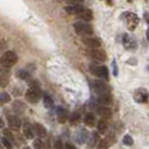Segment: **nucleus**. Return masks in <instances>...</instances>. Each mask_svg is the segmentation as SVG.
<instances>
[{"instance_id":"f257e3e1","label":"nucleus","mask_w":149,"mask_h":149,"mask_svg":"<svg viewBox=\"0 0 149 149\" xmlns=\"http://www.w3.org/2000/svg\"><path fill=\"white\" fill-rule=\"evenodd\" d=\"M18 60L16 53L8 51L0 57V74H8L10 68L16 64Z\"/></svg>"},{"instance_id":"f03ea898","label":"nucleus","mask_w":149,"mask_h":149,"mask_svg":"<svg viewBox=\"0 0 149 149\" xmlns=\"http://www.w3.org/2000/svg\"><path fill=\"white\" fill-rule=\"evenodd\" d=\"M73 27H74L75 31L79 35L83 36V37H86V36H90V35L93 34V28H92V26L90 24H88V22H77L73 25Z\"/></svg>"},{"instance_id":"7ed1b4c3","label":"nucleus","mask_w":149,"mask_h":149,"mask_svg":"<svg viewBox=\"0 0 149 149\" xmlns=\"http://www.w3.org/2000/svg\"><path fill=\"white\" fill-rule=\"evenodd\" d=\"M26 100L30 103H37L42 97V91L39 88H30L26 92Z\"/></svg>"},{"instance_id":"20e7f679","label":"nucleus","mask_w":149,"mask_h":149,"mask_svg":"<svg viewBox=\"0 0 149 149\" xmlns=\"http://www.w3.org/2000/svg\"><path fill=\"white\" fill-rule=\"evenodd\" d=\"M90 72L95 76L102 77L108 80L109 79V71L105 66H100V65H95V64H91L90 65Z\"/></svg>"},{"instance_id":"39448f33","label":"nucleus","mask_w":149,"mask_h":149,"mask_svg":"<svg viewBox=\"0 0 149 149\" xmlns=\"http://www.w3.org/2000/svg\"><path fill=\"white\" fill-rule=\"evenodd\" d=\"M122 17H123V18H126L128 29L129 30L136 29V27H137V26H138V24H139V18H138V16L132 14V13H125Z\"/></svg>"},{"instance_id":"423d86ee","label":"nucleus","mask_w":149,"mask_h":149,"mask_svg":"<svg viewBox=\"0 0 149 149\" xmlns=\"http://www.w3.org/2000/svg\"><path fill=\"white\" fill-rule=\"evenodd\" d=\"M149 99V93L147 90L145 89H138L134 91V100L138 103H145L147 102Z\"/></svg>"},{"instance_id":"0eeeda50","label":"nucleus","mask_w":149,"mask_h":149,"mask_svg":"<svg viewBox=\"0 0 149 149\" xmlns=\"http://www.w3.org/2000/svg\"><path fill=\"white\" fill-rule=\"evenodd\" d=\"M92 86H93L94 91L97 92L99 95L110 93V88L104 82H102V81H93L92 82Z\"/></svg>"},{"instance_id":"6e6552de","label":"nucleus","mask_w":149,"mask_h":149,"mask_svg":"<svg viewBox=\"0 0 149 149\" xmlns=\"http://www.w3.org/2000/svg\"><path fill=\"white\" fill-rule=\"evenodd\" d=\"M88 55L92 60L97 61V62H104L107 60V54L102 49H90L88 52Z\"/></svg>"},{"instance_id":"1a4fd4ad","label":"nucleus","mask_w":149,"mask_h":149,"mask_svg":"<svg viewBox=\"0 0 149 149\" xmlns=\"http://www.w3.org/2000/svg\"><path fill=\"white\" fill-rule=\"evenodd\" d=\"M75 16H76V18H77V19L82 20L83 22H91V20H92V18H93L92 11H91L90 9H86V8H83L82 10H81L79 14H76Z\"/></svg>"},{"instance_id":"9d476101","label":"nucleus","mask_w":149,"mask_h":149,"mask_svg":"<svg viewBox=\"0 0 149 149\" xmlns=\"http://www.w3.org/2000/svg\"><path fill=\"white\" fill-rule=\"evenodd\" d=\"M83 43L91 49H97L101 46V42L94 37H83Z\"/></svg>"},{"instance_id":"9b49d317","label":"nucleus","mask_w":149,"mask_h":149,"mask_svg":"<svg viewBox=\"0 0 149 149\" xmlns=\"http://www.w3.org/2000/svg\"><path fill=\"white\" fill-rule=\"evenodd\" d=\"M122 43L125 45V47L128 49H132L136 47V40L132 36H130L129 34H125L123 35V39H122Z\"/></svg>"},{"instance_id":"f8f14e48","label":"nucleus","mask_w":149,"mask_h":149,"mask_svg":"<svg viewBox=\"0 0 149 149\" xmlns=\"http://www.w3.org/2000/svg\"><path fill=\"white\" fill-rule=\"evenodd\" d=\"M97 103L100 104V107H105V105L111 104L112 103V95L110 94V93L99 95V97H97Z\"/></svg>"},{"instance_id":"ddd939ff","label":"nucleus","mask_w":149,"mask_h":149,"mask_svg":"<svg viewBox=\"0 0 149 149\" xmlns=\"http://www.w3.org/2000/svg\"><path fill=\"white\" fill-rule=\"evenodd\" d=\"M7 121L10 128L18 129V128L20 127V120H19L18 117H16V116H7Z\"/></svg>"},{"instance_id":"4468645a","label":"nucleus","mask_w":149,"mask_h":149,"mask_svg":"<svg viewBox=\"0 0 149 149\" xmlns=\"http://www.w3.org/2000/svg\"><path fill=\"white\" fill-rule=\"evenodd\" d=\"M97 113L99 116H101L102 118H111L112 116L111 109H109L107 107H99L97 109Z\"/></svg>"},{"instance_id":"2eb2a0df","label":"nucleus","mask_w":149,"mask_h":149,"mask_svg":"<svg viewBox=\"0 0 149 149\" xmlns=\"http://www.w3.org/2000/svg\"><path fill=\"white\" fill-rule=\"evenodd\" d=\"M83 8L84 7L81 6V5H71V6L65 7V10H66L68 14H71V15H76V14H79L82 10Z\"/></svg>"},{"instance_id":"dca6fc26","label":"nucleus","mask_w":149,"mask_h":149,"mask_svg":"<svg viewBox=\"0 0 149 149\" xmlns=\"http://www.w3.org/2000/svg\"><path fill=\"white\" fill-rule=\"evenodd\" d=\"M24 134H25V137L27 138V139H33L34 138V136H35V131H34V129L30 127V125L28 123H25L24 125Z\"/></svg>"},{"instance_id":"f3484780","label":"nucleus","mask_w":149,"mask_h":149,"mask_svg":"<svg viewBox=\"0 0 149 149\" xmlns=\"http://www.w3.org/2000/svg\"><path fill=\"white\" fill-rule=\"evenodd\" d=\"M76 139H77L79 143H84L85 141H88L89 140V132H88V130H85V129L81 130L79 132V134H77Z\"/></svg>"},{"instance_id":"a211bd4d","label":"nucleus","mask_w":149,"mask_h":149,"mask_svg":"<svg viewBox=\"0 0 149 149\" xmlns=\"http://www.w3.org/2000/svg\"><path fill=\"white\" fill-rule=\"evenodd\" d=\"M25 109H26V105L24 104L22 101H15L13 104V110L18 114H22V112L25 111Z\"/></svg>"},{"instance_id":"6ab92c4d","label":"nucleus","mask_w":149,"mask_h":149,"mask_svg":"<svg viewBox=\"0 0 149 149\" xmlns=\"http://www.w3.org/2000/svg\"><path fill=\"white\" fill-rule=\"evenodd\" d=\"M97 132L99 134H105L108 131V122L105 120H99L97 123Z\"/></svg>"},{"instance_id":"aec40b11","label":"nucleus","mask_w":149,"mask_h":149,"mask_svg":"<svg viewBox=\"0 0 149 149\" xmlns=\"http://www.w3.org/2000/svg\"><path fill=\"white\" fill-rule=\"evenodd\" d=\"M34 131H36V134H37L39 137H42V138L47 134L46 128H45L44 126H42L40 123H35V125H34Z\"/></svg>"},{"instance_id":"412c9836","label":"nucleus","mask_w":149,"mask_h":149,"mask_svg":"<svg viewBox=\"0 0 149 149\" xmlns=\"http://www.w3.org/2000/svg\"><path fill=\"white\" fill-rule=\"evenodd\" d=\"M67 119V112L66 110L62 109V108H58L57 109V120L60 123H65Z\"/></svg>"},{"instance_id":"4be33fe9","label":"nucleus","mask_w":149,"mask_h":149,"mask_svg":"<svg viewBox=\"0 0 149 149\" xmlns=\"http://www.w3.org/2000/svg\"><path fill=\"white\" fill-rule=\"evenodd\" d=\"M84 122L90 126V127H93L94 125H95V116L93 114V113H86V116H85V118H84Z\"/></svg>"},{"instance_id":"5701e85b","label":"nucleus","mask_w":149,"mask_h":149,"mask_svg":"<svg viewBox=\"0 0 149 149\" xmlns=\"http://www.w3.org/2000/svg\"><path fill=\"white\" fill-rule=\"evenodd\" d=\"M102 141L104 142L108 147H110V146H112V145H114V143H116V136H114L113 134H108L105 138L102 139Z\"/></svg>"},{"instance_id":"b1692460","label":"nucleus","mask_w":149,"mask_h":149,"mask_svg":"<svg viewBox=\"0 0 149 149\" xmlns=\"http://www.w3.org/2000/svg\"><path fill=\"white\" fill-rule=\"evenodd\" d=\"M8 83H9L8 74H0V88H5V86H7Z\"/></svg>"},{"instance_id":"393cba45","label":"nucleus","mask_w":149,"mask_h":149,"mask_svg":"<svg viewBox=\"0 0 149 149\" xmlns=\"http://www.w3.org/2000/svg\"><path fill=\"white\" fill-rule=\"evenodd\" d=\"M99 140V134H97V132H93V134H91V138H90V141H89V147L90 148H92L95 143H97V141Z\"/></svg>"},{"instance_id":"a878e982","label":"nucleus","mask_w":149,"mask_h":149,"mask_svg":"<svg viewBox=\"0 0 149 149\" xmlns=\"http://www.w3.org/2000/svg\"><path fill=\"white\" fill-rule=\"evenodd\" d=\"M122 142H123V145H126V146H132V145H134V138H132L130 134H126V136L122 138Z\"/></svg>"},{"instance_id":"bb28decb","label":"nucleus","mask_w":149,"mask_h":149,"mask_svg":"<svg viewBox=\"0 0 149 149\" xmlns=\"http://www.w3.org/2000/svg\"><path fill=\"white\" fill-rule=\"evenodd\" d=\"M44 105L45 108H47V109H49V108L53 107V99L48 94H45L44 95Z\"/></svg>"},{"instance_id":"cd10ccee","label":"nucleus","mask_w":149,"mask_h":149,"mask_svg":"<svg viewBox=\"0 0 149 149\" xmlns=\"http://www.w3.org/2000/svg\"><path fill=\"white\" fill-rule=\"evenodd\" d=\"M9 101H10V95L6 92H1L0 93V103L5 104V103H8Z\"/></svg>"},{"instance_id":"c85d7f7f","label":"nucleus","mask_w":149,"mask_h":149,"mask_svg":"<svg viewBox=\"0 0 149 149\" xmlns=\"http://www.w3.org/2000/svg\"><path fill=\"white\" fill-rule=\"evenodd\" d=\"M3 134H5V138L7 139L8 141L15 142V137H14V134H13L11 131H9L8 129H5V130H3Z\"/></svg>"},{"instance_id":"c756f323","label":"nucleus","mask_w":149,"mask_h":149,"mask_svg":"<svg viewBox=\"0 0 149 149\" xmlns=\"http://www.w3.org/2000/svg\"><path fill=\"white\" fill-rule=\"evenodd\" d=\"M17 77H19L22 80H26V79L29 77V73L27 71H25V70H20V71L17 72Z\"/></svg>"},{"instance_id":"7c9ffc66","label":"nucleus","mask_w":149,"mask_h":149,"mask_svg":"<svg viewBox=\"0 0 149 149\" xmlns=\"http://www.w3.org/2000/svg\"><path fill=\"white\" fill-rule=\"evenodd\" d=\"M79 120H80V114H79L77 112L72 113V116H71V118H70V122H71V125H76V123L79 122Z\"/></svg>"},{"instance_id":"2f4dec72","label":"nucleus","mask_w":149,"mask_h":149,"mask_svg":"<svg viewBox=\"0 0 149 149\" xmlns=\"http://www.w3.org/2000/svg\"><path fill=\"white\" fill-rule=\"evenodd\" d=\"M0 142H1V143H2L5 147H6V149H13V143H11L10 141H8L5 137L0 139Z\"/></svg>"},{"instance_id":"473e14b6","label":"nucleus","mask_w":149,"mask_h":149,"mask_svg":"<svg viewBox=\"0 0 149 149\" xmlns=\"http://www.w3.org/2000/svg\"><path fill=\"white\" fill-rule=\"evenodd\" d=\"M54 149H63V142L60 138H56L54 140Z\"/></svg>"},{"instance_id":"72a5a7b5","label":"nucleus","mask_w":149,"mask_h":149,"mask_svg":"<svg viewBox=\"0 0 149 149\" xmlns=\"http://www.w3.org/2000/svg\"><path fill=\"white\" fill-rule=\"evenodd\" d=\"M108 148H109V147H108L102 140H100V142H99V145H97V149H108Z\"/></svg>"},{"instance_id":"f704fd0d","label":"nucleus","mask_w":149,"mask_h":149,"mask_svg":"<svg viewBox=\"0 0 149 149\" xmlns=\"http://www.w3.org/2000/svg\"><path fill=\"white\" fill-rule=\"evenodd\" d=\"M34 147L35 148H42V142L39 139H36L35 141H34Z\"/></svg>"},{"instance_id":"c9c22d12","label":"nucleus","mask_w":149,"mask_h":149,"mask_svg":"<svg viewBox=\"0 0 149 149\" xmlns=\"http://www.w3.org/2000/svg\"><path fill=\"white\" fill-rule=\"evenodd\" d=\"M67 2H70L71 5H79L80 2H83L84 0H66Z\"/></svg>"},{"instance_id":"e433bc0d","label":"nucleus","mask_w":149,"mask_h":149,"mask_svg":"<svg viewBox=\"0 0 149 149\" xmlns=\"http://www.w3.org/2000/svg\"><path fill=\"white\" fill-rule=\"evenodd\" d=\"M113 74L116 75H118V71H117V65H116V62H113Z\"/></svg>"},{"instance_id":"4c0bfd02","label":"nucleus","mask_w":149,"mask_h":149,"mask_svg":"<svg viewBox=\"0 0 149 149\" xmlns=\"http://www.w3.org/2000/svg\"><path fill=\"white\" fill-rule=\"evenodd\" d=\"M65 148L66 149H75V147L73 146V145H71V143H66V145H65Z\"/></svg>"},{"instance_id":"58836bf2","label":"nucleus","mask_w":149,"mask_h":149,"mask_svg":"<svg viewBox=\"0 0 149 149\" xmlns=\"http://www.w3.org/2000/svg\"><path fill=\"white\" fill-rule=\"evenodd\" d=\"M3 126H5V122H3L2 119L0 118V128H3Z\"/></svg>"},{"instance_id":"ea45409f","label":"nucleus","mask_w":149,"mask_h":149,"mask_svg":"<svg viewBox=\"0 0 149 149\" xmlns=\"http://www.w3.org/2000/svg\"><path fill=\"white\" fill-rule=\"evenodd\" d=\"M146 36H147V39L149 40V28L147 29V31H146Z\"/></svg>"},{"instance_id":"a19ab883","label":"nucleus","mask_w":149,"mask_h":149,"mask_svg":"<svg viewBox=\"0 0 149 149\" xmlns=\"http://www.w3.org/2000/svg\"><path fill=\"white\" fill-rule=\"evenodd\" d=\"M145 18H146V20H149V15H148V14H146V15H145Z\"/></svg>"},{"instance_id":"79ce46f5","label":"nucleus","mask_w":149,"mask_h":149,"mask_svg":"<svg viewBox=\"0 0 149 149\" xmlns=\"http://www.w3.org/2000/svg\"><path fill=\"white\" fill-rule=\"evenodd\" d=\"M107 2H108V5H109V6L112 5V1H110V0H107Z\"/></svg>"},{"instance_id":"37998d69","label":"nucleus","mask_w":149,"mask_h":149,"mask_svg":"<svg viewBox=\"0 0 149 149\" xmlns=\"http://www.w3.org/2000/svg\"><path fill=\"white\" fill-rule=\"evenodd\" d=\"M22 149H30V148H29V147H24Z\"/></svg>"},{"instance_id":"c03bdc74","label":"nucleus","mask_w":149,"mask_h":149,"mask_svg":"<svg viewBox=\"0 0 149 149\" xmlns=\"http://www.w3.org/2000/svg\"><path fill=\"white\" fill-rule=\"evenodd\" d=\"M2 49H3V48H1V47H0V51H2Z\"/></svg>"},{"instance_id":"a18cd8bd","label":"nucleus","mask_w":149,"mask_h":149,"mask_svg":"<svg viewBox=\"0 0 149 149\" xmlns=\"http://www.w3.org/2000/svg\"><path fill=\"white\" fill-rule=\"evenodd\" d=\"M35 149H42V148H35Z\"/></svg>"}]
</instances>
